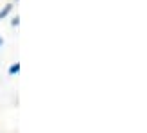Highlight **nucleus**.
<instances>
[{"label": "nucleus", "instance_id": "obj_1", "mask_svg": "<svg viewBox=\"0 0 147 133\" xmlns=\"http://www.w3.org/2000/svg\"><path fill=\"white\" fill-rule=\"evenodd\" d=\"M11 9H13V4H9V5H5L4 9H0V20H4L7 14L11 13Z\"/></svg>", "mask_w": 147, "mask_h": 133}, {"label": "nucleus", "instance_id": "obj_2", "mask_svg": "<svg viewBox=\"0 0 147 133\" xmlns=\"http://www.w3.org/2000/svg\"><path fill=\"white\" fill-rule=\"evenodd\" d=\"M20 72V65L18 63H14L11 69H9V76H14V74H18Z\"/></svg>", "mask_w": 147, "mask_h": 133}, {"label": "nucleus", "instance_id": "obj_3", "mask_svg": "<svg viewBox=\"0 0 147 133\" xmlns=\"http://www.w3.org/2000/svg\"><path fill=\"white\" fill-rule=\"evenodd\" d=\"M2 43H4V40H2V38H0V47H2Z\"/></svg>", "mask_w": 147, "mask_h": 133}]
</instances>
